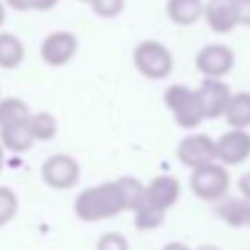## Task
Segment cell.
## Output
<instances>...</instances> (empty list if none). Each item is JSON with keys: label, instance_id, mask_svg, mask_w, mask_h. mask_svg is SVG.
Here are the masks:
<instances>
[{"label": "cell", "instance_id": "cell-1", "mask_svg": "<svg viewBox=\"0 0 250 250\" xmlns=\"http://www.w3.org/2000/svg\"><path fill=\"white\" fill-rule=\"evenodd\" d=\"M145 197V186L131 176L98 184L82 189L74 199V213L84 223H96L117 217L123 211H135Z\"/></svg>", "mask_w": 250, "mask_h": 250}, {"label": "cell", "instance_id": "cell-2", "mask_svg": "<svg viewBox=\"0 0 250 250\" xmlns=\"http://www.w3.org/2000/svg\"><path fill=\"white\" fill-rule=\"evenodd\" d=\"M133 64L145 78L162 80L172 72L174 57L164 43L156 39H145L133 49Z\"/></svg>", "mask_w": 250, "mask_h": 250}, {"label": "cell", "instance_id": "cell-3", "mask_svg": "<svg viewBox=\"0 0 250 250\" xmlns=\"http://www.w3.org/2000/svg\"><path fill=\"white\" fill-rule=\"evenodd\" d=\"M164 104L168 105L176 123L182 129H195L203 121V113H201L195 90H191L184 84L168 86L164 92Z\"/></svg>", "mask_w": 250, "mask_h": 250}, {"label": "cell", "instance_id": "cell-4", "mask_svg": "<svg viewBox=\"0 0 250 250\" xmlns=\"http://www.w3.org/2000/svg\"><path fill=\"white\" fill-rule=\"evenodd\" d=\"M230 184V176L225 170V166L209 162L203 166L193 168L191 176H189V188L191 191L203 199V201H217L221 199Z\"/></svg>", "mask_w": 250, "mask_h": 250}, {"label": "cell", "instance_id": "cell-5", "mask_svg": "<svg viewBox=\"0 0 250 250\" xmlns=\"http://www.w3.org/2000/svg\"><path fill=\"white\" fill-rule=\"evenodd\" d=\"M78 53V37L68 29H57L45 35L39 47V55L49 66H64Z\"/></svg>", "mask_w": 250, "mask_h": 250}, {"label": "cell", "instance_id": "cell-6", "mask_svg": "<svg viewBox=\"0 0 250 250\" xmlns=\"http://www.w3.org/2000/svg\"><path fill=\"white\" fill-rule=\"evenodd\" d=\"M234 66V51L225 43H207L195 55V68L205 78H223Z\"/></svg>", "mask_w": 250, "mask_h": 250}, {"label": "cell", "instance_id": "cell-7", "mask_svg": "<svg viewBox=\"0 0 250 250\" xmlns=\"http://www.w3.org/2000/svg\"><path fill=\"white\" fill-rule=\"evenodd\" d=\"M41 178L49 188L68 189L80 178L78 162L68 154H53L41 166Z\"/></svg>", "mask_w": 250, "mask_h": 250}, {"label": "cell", "instance_id": "cell-8", "mask_svg": "<svg viewBox=\"0 0 250 250\" xmlns=\"http://www.w3.org/2000/svg\"><path fill=\"white\" fill-rule=\"evenodd\" d=\"M203 119H217L225 113V107L230 98V88L221 78H203L199 88L195 90Z\"/></svg>", "mask_w": 250, "mask_h": 250}, {"label": "cell", "instance_id": "cell-9", "mask_svg": "<svg viewBox=\"0 0 250 250\" xmlns=\"http://www.w3.org/2000/svg\"><path fill=\"white\" fill-rule=\"evenodd\" d=\"M215 156L227 166H236L250 156V133L230 129L215 141Z\"/></svg>", "mask_w": 250, "mask_h": 250}, {"label": "cell", "instance_id": "cell-10", "mask_svg": "<svg viewBox=\"0 0 250 250\" xmlns=\"http://www.w3.org/2000/svg\"><path fill=\"white\" fill-rule=\"evenodd\" d=\"M178 160L188 168H197L213 162L215 156V141L207 135H188L180 141L176 148Z\"/></svg>", "mask_w": 250, "mask_h": 250}, {"label": "cell", "instance_id": "cell-11", "mask_svg": "<svg viewBox=\"0 0 250 250\" xmlns=\"http://www.w3.org/2000/svg\"><path fill=\"white\" fill-rule=\"evenodd\" d=\"M201 18L217 35H227L238 25L234 0H205Z\"/></svg>", "mask_w": 250, "mask_h": 250}, {"label": "cell", "instance_id": "cell-12", "mask_svg": "<svg viewBox=\"0 0 250 250\" xmlns=\"http://www.w3.org/2000/svg\"><path fill=\"white\" fill-rule=\"evenodd\" d=\"M180 197V182L174 176L162 174L156 176L148 186H145V197L143 201L160 209V211H168Z\"/></svg>", "mask_w": 250, "mask_h": 250}, {"label": "cell", "instance_id": "cell-13", "mask_svg": "<svg viewBox=\"0 0 250 250\" xmlns=\"http://www.w3.org/2000/svg\"><path fill=\"white\" fill-rule=\"evenodd\" d=\"M0 141H2V146L8 148L10 152H25L35 143V139L31 137V131L27 127V121L0 125Z\"/></svg>", "mask_w": 250, "mask_h": 250}, {"label": "cell", "instance_id": "cell-14", "mask_svg": "<svg viewBox=\"0 0 250 250\" xmlns=\"http://www.w3.org/2000/svg\"><path fill=\"white\" fill-rule=\"evenodd\" d=\"M166 16L176 25H193L203 16V0H166Z\"/></svg>", "mask_w": 250, "mask_h": 250}, {"label": "cell", "instance_id": "cell-15", "mask_svg": "<svg viewBox=\"0 0 250 250\" xmlns=\"http://www.w3.org/2000/svg\"><path fill=\"white\" fill-rule=\"evenodd\" d=\"M223 117L227 119V123L232 129H246V127H250V92L230 94Z\"/></svg>", "mask_w": 250, "mask_h": 250}, {"label": "cell", "instance_id": "cell-16", "mask_svg": "<svg viewBox=\"0 0 250 250\" xmlns=\"http://www.w3.org/2000/svg\"><path fill=\"white\" fill-rule=\"evenodd\" d=\"M217 215L230 227L240 229V227H248L250 229V201L248 199H227L223 203L217 205Z\"/></svg>", "mask_w": 250, "mask_h": 250}, {"label": "cell", "instance_id": "cell-17", "mask_svg": "<svg viewBox=\"0 0 250 250\" xmlns=\"http://www.w3.org/2000/svg\"><path fill=\"white\" fill-rule=\"evenodd\" d=\"M25 59V47L21 39L10 31H0V68H18Z\"/></svg>", "mask_w": 250, "mask_h": 250}, {"label": "cell", "instance_id": "cell-18", "mask_svg": "<svg viewBox=\"0 0 250 250\" xmlns=\"http://www.w3.org/2000/svg\"><path fill=\"white\" fill-rule=\"evenodd\" d=\"M27 127L31 131V137L35 141H51L57 135V119L49 111H37L29 113Z\"/></svg>", "mask_w": 250, "mask_h": 250}, {"label": "cell", "instance_id": "cell-19", "mask_svg": "<svg viewBox=\"0 0 250 250\" xmlns=\"http://www.w3.org/2000/svg\"><path fill=\"white\" fill-rule=\"evenodd\" d=\"M29 107L20 98H4L0 100V125L16 123V121H27L29 119Z\"/></svg>", "mask_w": 250, "mask_h": 250}, {"label": "cell", "instance_id": "cell-20", "mask_svg": "<svg viewBox=\"0 0 250 250\" xmlns=\"http://www.w3.org/2000/svg\"><path fill=\"white\" fill-rule=\"evenodd\" d=\"M164 215L166 211H160L148 203H141L137 209H135V227L139 230H152V229H158L162 223H164Z\"/></svg>", "mask_w": 250, "mask_h": 250}, {"label": "cell", "instance_id": "cell-21", "mask_svg": "<svg viewBox=\"0 0 250 250\" xmlns=\"http://www.w3.org/2000/svg\"><path fill=\"white\" fill-rule=\"evenodd\" d=\"M18 213V195L6 188L0 186V227L10 223Z\"/></svg>", "mask_w": 250, "mask_h": 250}, {"label": "cell", "instance_id": "cell-22", "mask_svg": "<svg viewBox=\"0 0 250 250\" xmlns=\"http://www.w3.org/2000/svg\"><path fill=\"white\" fill-rule=\"evenodd\" d=\"M4 4L14 12H51L59 0H4Z\"/></svg>", "mask_w": 250, "mask_h": 250}, {"label": "cell", "instance_id": "cell-23", "mask_svg": "<svg viewBox=\"0 0 250 250\" xmlns=\"http://www.w3.org/2000/svg\"><path fill=\"white\" fill-rule=\"evenodd\" d=\"M90 6L98 18L111 20V18H117L125 10V0H94Z\"/></svg>", "mask_w": 250, "mask_h": 250}, {"label": "cell", "instance_id": "cell-24", "mask_svg": "<svg viewBox=\"0 0 250 250\" xmlns=\"http://www.w3.org/2000/svg\"><path fill=\"white\" fill-rule=\"evenodd\" d=\"M96 250H129V242L119 232H105L98 238Z\"/></svg>", "mask_w": 250, "mask_h": 250}, {"label": "cell", "instance_id": "cell-25", "mask_svg": "<svg viewBox=\"0 0 250 250\" xmlns=\"http://www.w3.org/2000/svg\"><path fill=\"white\" fill-rule=\"evenodd\" d=\"M238 25L250 27V0H234Z\"/></svg>", "mask_w": 250, "mask_h": 250}, {"label": "cell", "instance_id": "cell-26", "mask_svg": "<svg viewBox=\"0 0 250 250\" xmlns=\"http://www.w3.org/2000/svg\"><path fill=\"white\" fill-rule=\"evenodd\" d=\"M238 189H240L242 197L250 201V172H246L238 178Z\"/></svg>", "mask_w": 250, "mask_h": 250}, {"label": "cell", "instance_id": "cell-27", "mask_svg": "<svg viewBox=\"0 0 250 250\" xmlns=\"http://www.w3.org/2000/svg\"><path fill=\"white\" fill-rule=\"evenodd\" d=\"M162 250H191L188 244H184V242H168Z\"/></svg>", "mask_w": 250, "mask_h": 250}, {"label": "cell", "instance_id": "cell-28", "mask_svg": "<svg viewBox=\"0 0 250 250\" xmlns=\"http://www.w3.org/2000/svg\"><path fill=\"white\" fill-rule=\"evenodd\" d=\"M4 20H6V4H4V0H0V27H2Z\"/></svg>", "mask_w": 250, "mask_h": 250}, {"label": "cell", "instance_id": "cell-29", "mask_svg": "<svg viewBox=\"0 0 250 250\" xmlns=\"http://www.w3.org/2000/svg\"><path fill=\"white\" fill-rule=\"evenodd\" d=\"M197 250H221L219 246H211V244H203V246H199Z\"/></svg>", "mask_w": 250, "mask_h": 250}, {"label": "cell", "instance_id": "cell-30", "mask_svg": "<svg viewBox=\"0 0 250 250\" xmlns=\"http://www.w3.org/2000/svg\"><path fill=\"white\" fill-rule=\"evenodd\" d=\"M2 166H4V146L0 145V172H2Z\"/></svg>", "mask_w": 250, "mask_h": 250}, {"label": "cell", "instance_id": "cell-31", "mask_svg": "<svg viewBox=\"0 0 250 250\" xmlns=\"http://www.w3.org/2000/svg\"><path fill=\"white\" fill-rule=\"evenodd\" d=\"M78 2H82V4H92L94 0H78Z\"/></svg>", "mask_w": 250, "mask_h": 250}]
</instances>
